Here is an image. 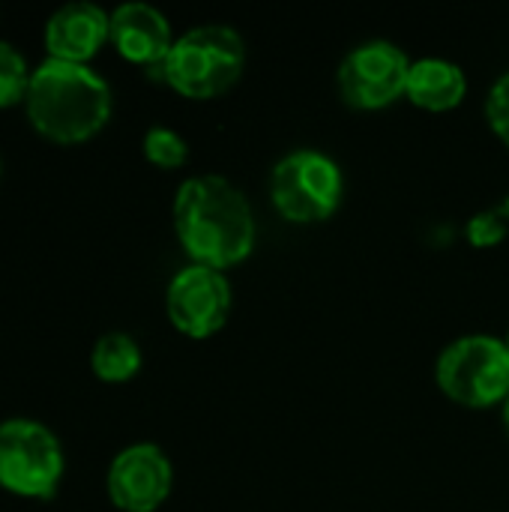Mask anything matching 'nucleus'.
Instances as JSON below:
<instances>
[{"instance_id":"obj_1","label":"nucleus","mask_w":509,"mask_h":512,"mask_svg":"<svg viewBox=\"0 0 509 512\" xmlns=\"http://www.w3.org/2000/svg\"><path fill=\"white\" fill-rule=\"evenodd\" d=\"M174 231L192 264L231 270L255 249V213L249 198L219 174H195L180 183L171 207Z\"/></svg>"},{"instance_id":"obj_2","label":"nucleus","mask_w":509,"mask_h":512,"mask_svg":"<svg viewBox=\"0 0 509 512\" xmlns=\"http://www.w3.org/2000/svg\"><path fill=\"white\" fill-rule=\"evenodd\" d=\"M27 120L54 144H84L105 129L111 120V87L108 81L81 63L42 60L27 87Z\"/></svg>"},{"instance_id":"obj_3","label":"nucleus","mask_w":509,"mask_h":512,"mask_svg":"<svg viewBox=\"0 0 509 512\" xmlns=\"http://www.w3.org/2000/svg\"><path fill=\"white\" fill-rule=\"evenodd\" d=\"M246 69V42L231 24H198L174 39L159 75L183 99L207 102L228 93Z\"/></svg>"},{"instance_id":"obj_4","label":"nucleus","mask_w":509,"mask_h":512,"mask_svg":"<svg viewBox=\"0 0 509 512\" xmlns=\"http://www.w3.org/2000/svg\"><path fill=\"white\" fill-rule=\"evenodd\" d=\"M441 393L459 408L483 411L509 399V348L501 336L468 333L453 339L435 360Z\"/></svg>"},{"instance_id":"obj_5","label":"nucleus","mask_w":509,"mask_h":512,"mask_svg":"<svg viewBox=\"0 0 509 512\" xmlns=\"http://www.w3.org/2000/svg\"><path fill=\"white\" fill-rule=\"evenodd\" d=\"M345 195V177L333 156L300 147L285 153L270 171V198L276 213L294 225L327 222Z\"/></svg>"},{"instance_id":"obj_6","label":"nucleus","mask_w":509,"mask_h":512,"mask_svg":"<svg viewBox=\"0 0 509 512\" xmlns=\"http://www.w3.org/2000/svg\"><path fill=\"white\" fill-rule=\"evenodd\" d=\"M66 462L57 435L36 420L0 423V486L21 498L48 501L57 495Z\"/></svg>"},{"instance_id":"obj_7","label":"nucleus","mask_w":509,"mask_h":512,"mask_svg":"<svg viewBox=\"0 0 509 512\" xmlns=\"http://www.w3.org/2000/svg\"><path fill=\"white\" fill-rule=\"evenodd\" d=\"M411 57L387 39H369L351 48L336 72L342 99L357 111H381L405 96Z\"/></svg>"},{"instance_id":"obj_8","label":"nucleus","mask_w":509,"mask_h":512,"mask_svg":"<svg viewBox=\"0 0 509 512\" xmlns=\"http://www.w3.org/2000/svg\"><path fill=\"white\" fill-rule=\"evenodd\" d=\"M234 294L231 282L222 270L189 264L174 273L165 291V312L177 333L189 339L216 336L231 318Z\"/></svg>"},{"instance_id":"obj_9","label":"nucleus","mask_w":509,"mask_h":512,"mask_svg":"<svg viewBox=\"0 0 509 512\" xmlns=\"http://www.w3.org/2000/svg\"><path fill=\"white\" fill-rule=\"evenodd\" d=\"M174 468L162 447L156 444H132L120 450L108 468L105 489L117 510L156 512L171 495Z\"/></svg>"},{"instance_id":"obj_10","label":"nucleus","mask_w":509,"mask_h":512,"mask_svg":"<svg viewBox=\"0 0 509 512\" xmlns=\"http://www.w3.org/2000/svg\"><path fill=\"white\" fill-rule=\"evenodd\" d=\"M105 42H111V12L87 0L60 6L45 24L48 57L63 63L87 66V60L96 57Z\"/></svg>"},{"instance_id":"obj_11","label":"nucleus","mask_w":509,"mask_h":512,"mask_svg":"<svg viewBox=\"0 0 509 512\" xmlns=\"http://www.w3.org/2000/svg\"><path fill=\"white\" fill-rule=\"evenodd\" d=\"M174 39L168 18L150 3H120L111 12V45L129 63L159 69Z\"/></svg>"},{"instance_id":"obj_12","label":"nucleus","mask_w":509,"mask_h":512,"mask_svg":"<svg viewBox=\"0 0 509 512\" xmlns=\"http://www.w3.org/2000/svg\"><path fill=\"white\" fill-rule=\"evenodd\" d=\"M465 96H468V75L459 63L447 57H420L411 63L405 99H411L417 108L441 114L459 108Z\"/></svg>"},{"instance_id":"obj_13","label":"nucleus","mask_w":509,"mask_h":512,"mask_svg":"<svg viewBox=\"0 0 509 512\" xmlns=\"http://www.w3.org/2000/svg\"><path fill=\"white\" fill-rule=\"evenodd\" d=\"M93 375L105 384H126L141 369V348L129 333H105L90 354Z\"/></svg>"},{"instance_id":"obj_14","label":"nucleus","mask_w":509,"mask_h":512,"mask_svg":"<svg viewBox=\"0 0 509 512\" xmlns=\"http://www.w3.org/2000/svg\"><path fill=\"white\" fill-rule=\"evenodd\" d=\"M144 156L150 165L162 171H174L189 162V144L180 132L168 126H150L144 135Z\"/></svg>"},{"instance_id":"obj_15","label":"nucleus","mask_w":509,"mask_h":512,"mask_svg":"<svg viewBox=\"0 0 509 512\" xmlns=\"http://www.w3.org/2000/svg\"><path fill=\"white\" fill-rule=\"evenodd\" d=\"M33 69H27V60L18 48L0 39V108H12L27 99Z\"/></svg>"},{"instance_id":"obj_16","label":"nucleus","mask_w":509,"mask_h":512,"mask_svg":"<svg viewBox=\"0 0 509 512\" xmlns=\"http://www.w3.org/2000/svg\"><path fill=\"white\" fill-rule=\"evenodd\" d=\"M465 234H468V243H471L474 249H492V246L504 243L509 237V195L507 198H501L498 204H492V207L474 213V216L468 219Z\"/></svg>"},{"instance_id":"obj_17","label":"nucleus","mask_w":509,"mask_h":512,"mask_svg":"<svg viewBox=\"0 0 509 512\" xmlns=\"http://www.w3.org/2000/svg\"><path fill=\"white\" fill-rule=\"evenodd\" d=\"M486 120L509 150V69L492 84V90L486 96Z\"/></svg>"},{"instance_id":"obj_18","label":"nucleus","mask_w":509,"mask_h":512,"mask_svg":"<svg viewBox=\"0 0 509 512\" xmlns=\"http://www.w3.org/2000/svg\"><path fill=\"white\" fill-rule=\"evenodd\" d=\"M501 420H504V432H507L509 438V399L501 405Z\"/></svg>"},{"instance_id":"obj_19","label":"nucleus","mask_w":509,"mask_h":512,"mask_svg":"<svg viewBox=\"0 0 509 512\" xmlns=\"http://www.w3.org/2000/svg\"><path fill=\"white\" fill-rule=\"evenodd\" d=\"M504 342H507V348H509V330H507V339H504Z\"/></svg>"}]
</instances>
